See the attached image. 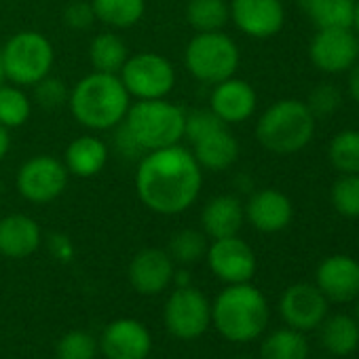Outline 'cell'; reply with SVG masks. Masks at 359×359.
<instances>
[{"instance_id": "6da1fadb", "label": "cell", "mask_w": 359, "mask_h": 359, "mask_svg": "<svg viewBox=\"0 0 359 359\" xmlns=\"http://www.w3.org/2000/svg\"><path fill=\"white\" fill-rule=\"evenodd\" d=\"M203 189V169L191 148L175 144L146 152L135 171L142 205L158 216H177L193 208Z\"/></svg>"}, {"instance_id": "7a4b0ae2", "label": "cell", "mask_w": 359, "mask_h": 359, "mask_svg": "<svg viewBox=\"0 0 359 359\" xmlns=\"http://www.w3.org/2000/svg\"><path fill=\"white\" fill-rule=\"evenodd\" d=\"M68 106L74 121L85 129L110 131L125 121L131 97L118 74L91 72L70 89Z\"/></svg>"}, {"instance_id": "3957f363", "label": "cell", "mask_w": 359, "mask_h": 359, "mask_svg": "<svg viewBox=\"0 0 359 359\" xmlns=\"http://www.w3.org/2000/svg\"><path fill=\"white\" fill-rule=\"evenodd\" d=\"M212 323L231 342H252L269 325V302L250 281L226 285L212 304Z\"/></svg>"}, {"instance_id": "277c9868", "label": "cell", "mask_w": 359, "mask_h": 359, "mask_svg": "<svg viewBox=\"0 0 359 359\" xmlns=\"http://www.w3.org/2000/svg\"><path fill=\"white\" fill-rule=\"evenodd\" d=\"M315 114L306 102L285 97L271 104L256 123V140L273 154L287 156L309 146L315 135Z\"/></svg>"}, {"instance_id": "5b68a950", "label": "cell", "mask_w": 359, "mask_h": 359, "mask_svg": "<svg viewBox=\"0 0 359 359\" xmlns=\"http://www.w3.org/2000/svg\"><path fill=\"white\" fill-rule=\"evenodd\" d=\"M123 125L137 144V148L146 154L152 150L182 144L187 110L169 102L167 97L137 100L129 106Z\"/></svg>"}, {"instance_id": "8992f818", "label": "cell", "mask_w": 359, "mask_h": 359, "mask_svg": "<svg viewBox=\"0 0 359 359\" xmlns=\"http://www.w3.org/2000/svg\"><path fill=\"white\" fill-rule=\"evenodd\" d=\"M184 64L193 79L203 85H218L239 70L241 53L237 43L220 32H197L184 51Z\"/></svg>"}, {"instance_id": "52a82bcc", "label": "cell", "mask_w": 359, "mask_h": 359, "mask_svg": "<svg viewBox=\"0 0 359 359\" xmlns=\"http://www.w3.org/2000/svg\"><path fill=\"white\" fill-rule=\"evenodd\" d=\"M7 81L18 87H34L49 76L55 64L51 41L36 30H22L3 45Z\"/></svg>"}, {"instance_id": "ba28073f", "label": "cell", "mask_w": 359, "mask_h": 359, "mask_svg": "<svg viewBox=\"0 0 359 359\" xmlns=\"http://www.w3.org/2000/svg\"><path fill=\"white\" fill-rule=\"evenodd\" d=\"M118 79L125 85L129 97L163 100L175 87V68L165 55L142 51L127 57Z\"/></svg>"}, {"instance_id": "9c48e42d", "label": "cell", "mask_w": 359, "mask_h": 359, "mask_svg": "<svg viewBox=\"0 0 359 359\" xmlns=\"http://www.w3.org/2000/svg\"><path fill=\"white\" fill-rule=\"evenodd\" d=\"M68 180L70 173L64 161L51 154H36L20 167L15 187L26 201L34 205H47L64 195Z\"/></svg>"}, {"instance_id": "30bf717a", "label": "cell", "mask_w": 359, "mask_h": 359, "mask_svg": "<svg viewBox=\"0 0 359 359\" xmlns=\"http://www.w3.org/2000/svg\"><path fill=\"white\" fill-rule=\"evenodd\" d=\"M163 321L167 332L180 340L201 338L212 323V304L208 296L193 285L175 287L165 302Z\"/></svg>"}, {"instance_id": "8fae6325", "label": "cell", "mask_w": 359, "mask_h": 359, "mask_svg": "<svg viewBox=\"0 0 359 359\" xmlns=\"http://www.w3.org/2000/svg\"><path fill=\"white\" fill-rule=\"evenodd\" d=\"M311 64L325 74L348 72L359 62V36L353 28H323L309 43Z\"/></svg>"}, {"instance_id": "7c38bea8", "label": "cell", "mask_w": 359, "mask_h": 359, "mask_svg": "<svg viewBox=\"0 0 359 359\" xmlns=\"http://www.w3.org/2000/svg\"><path fill=\"white\" fill-rule=\"evenodd\" d=\"M205 258H208L212 273L226 285L252 281V277L256 275V266H258L254 250L239 235L212 239Z\"/></svg>"}, {"instance_id": "4fadbf2b", "label": "cell", "mask_w": 359, "mask_h": 359, "mask_svg": "<svg viewBox=\"0 0 359 359\" xmlns=\"http://www.w3.org/2000/svg\"><path fill=\"white\" fill-rule=\"evenodd\" d=\"M231 22L250 39H273L285 24V9L281 0H231Z\"/></svg>"}, {"instance_id": "5bb4252c", "label": "cell", "mask_w": 359, "mask_h": 359, "mask_svg": "<svg viewBox=\"0 0 359 359\" xmlns=\"http://www.w3.org/2000/svg\"><path fill=\"white\" fill-rule=\"evenodd\" d=\"M279 313L287 327L311 332L327 317V298L315 283H294L281 294Z\"/></svg>"}, {"instance_id": "9a60e30c", "label": "cell", "mask_w": 359, "mask_h": 359, "mask_svg": "<svg viewBox=\"0 0 359 359\" xmlns=\"http://www.w3.org/2000/svg\"><path fill=\"white\" fill-rule=\"evenodd\" d=\"M315 285L327 302H351L359 296V260L346 254L323 258L315 271Z\"/></svg>"}, {"instance_id": "2e32d148", "label": "cell", "mask_w": 359, "mask_h": 359, "mask_svg": "<svg viewBox=\"0 0 359 359\" xmlns=\"http://www.w3.org/2000/svg\"><path fill=\"white\" fill-rule=\"evenodd\" d=\"M175 273V262L167 250L146 248L137 252L129 262V283L135 292L144 296H154L165 292Z\"/></svg>"}, {"instance_id": "e0dca14e", "label": "cell", "mask_w": 359, "mask_h": 359, "mask_svg": "<svg viewBox=\"0 0 359 359\" xmlns=\"http://www.w3.org/2000/svg\"><path fill=\"white\" fill-rule=\"evenodd\" d=\"M243 208H245V220L256 231L266 233V235L285 231L294 218L292 199L277 189L256 191L248 199V203H243Z\"/></svg>"}, {"instance_id": "ac0fdd59", "label": "cell", "mask_w": 359, "mask_h": 359, "mask_svg": "<svg viewBox=\"0 0 359 359\" xmlns=\"http://www.w3.org/2000/svg\"><path fill=\"white\" fill-rule=\"evenodd\" d=\"M100 348L106 359H146L152 348V336L135 319H116L106 325Z\"/></svg>"}, {"instance_id": "d6986e66", "label": "cell", "mask_w": 359, "mask_h": 359, "mask_svg": "<svg viewBox=\"0 0 359 359\" xmlns=\"http://www.w3.org/2000/svg\"><path fill=\"white\" fill-rule=\"evenodd\" d=\"M258 106V95L254 87L237 76H231L214 85L210 95V110L226 125H239L248 121Z\"/></svg>"}, {"instance_id": "ffe728a7", "label": "cell", "mask_w": 359, "mask_h": 359, "mask_svg": "<svg viewBox=\"0 0 359 359\" xmlns=\"http://www.w3.org/2000/svg\"><path fill=\"white\" fill-rule=\"evenodd\" d=\"M191 152L208 171H226L239 158V142L229 129V125H220L199 140L191 142Z\"/></svg>"}, {"instance_id": "44dd1931", "label": "cell", "mask_w": 359, "mask_h": 359, "mask_svg": "<svg viewBox=\"0 0 359 359\" xmlns=\"http://www.w3.org/2000/svg\"><path fill=\"white\" fill-rule=\"evenodd\" d=\"M43 243V231L34 218L26 214H9L0 218V254L22 260L32 256Z\"/></svg>"}, {"instance_id": "7402d4cb", "label": "cell", "mask_w": 359, "mask_h": 359, "mask_svg": "<svg viewBox=\"0 0 359 359\" xmlns=\"http://www.w3.org/2000/svg\"><path fill=\"white\" fill-rule=\"evenodd\" d=\"M245 222V208L235 195H218L210 199L201 212V231L210 239H224L239 235Z\"/></svg>"}, {"instance_id": "603a6c76", "label": "cell", "mask_w": 359, "mask_h": 359, "mask_svg": "<svg viewBox=\"0 0 359 359\" xmlns=\"http://www.w3.org/2000/svg\"><path fill=\"white\" fill-rule=\"evenodd\" d=\"M108 163V146L95 135H81L66 146L64 165L74 177H93Z\"/></svg>"}, {"instance_id": "cb8c5ba5", "label": "cell", "mask_w": 359, "mask_h": 359, "mask_svg": "<svg viewBox=\"0 0 359 359\" xmlns=\"http://www.w3.org/2000/svg\"><path fill=\"white\" fill-rule=\"evenodd\" d=\"M321 344L336 357H346L359 346V323L344 313L330 315L321 321Z\"/></svg>"}, {"instance_id": "d4e9b609", "label": "cell", "mask_w": 359, "mask_h": 359, "mask_svg": "<svg viewBox=\"0 0 359 359\" xmlns=\"http://www.w3.org/2000/svg\"><path fill=\"white\" fill-rule=\"evenodd\" d=\"M300 11L317 28H353L355 0H298Z\"/></svg>"}, {"instance_id": "484cf974", "label": "cell", "mask_w": 359, "mask_h": 359, "mask_svg": "<svg viewBox=\"0 0 359 359\" xmlns=\"http://www.w3.org/2000/svg\"><path fill=\"white\" fill-rule=\"evenodd\" d=\"M127 57H129V49L125 41L114 32H102L89 45V62L93 72L118 74Z\"/></svg>"}, {"instance_id": "4316f807", "label": "cell", "mask_w": 359, "mask_h": 359, "mask_svg": "<svg viewBox=\"0 0 359 359\" xmlns=\"http://www.w3.org/2000/svg\"><path fill=\"white\" fill-rule=\"evenodd\" d=\"M95 22L114 30H127L142 22L146 0H91Z\"/></svg>"}, {"instance_id": "83f0119b", "label": "cell", "mask_w": 359, "mask_h": 359, "mask_svg": "<svg viewBox=\"0 0 359 359\" xmlns=\"http://www.w3.org/2000/svg\"><path fill=\"white\" fill-rule=\"evenodd\" d=\"M260 359H309L304 332L294 327H279L271 332L260 346Z\"/></svg>"}, {"instance_id": "f1b7e54d", "label": "cell", "mask_w": 359, "mask_h": 359, "mask_svg": "<svg viewBox=\"0 0 359 359\" xmlns=\"http://www.w3.org/2000/svg\"><path fill=\"white\" fill-rule=\"evenodd\" d=\"M187 22L195 32H220L231 22L229 0H189Z\"/></svg>"}, {"instance_id": "f546056e", "label": "cell", "mask_w": 359, "mask_h": 359, "mask_svg": "<svg viewBox=\"0 0 359 359\" xmlns=\"http://www.w3.org/2000/svg\"><path fill=\"white\" fill-rule=\"evenodd\" d=\"M30 114L32 100L22 87L13 83H5L0 87V125H5L7 129L24 127L30 121Z\"/></svg>"}, {"instance_id": "4dcf8cb0", "label": "cell", "mask_w": 359, "mask_h": 359, "mask_svg": "<svg viewBox=\"0 0 359 359\" xmlns=\"http://www.w3.org/2000/svg\"><path fill=\"white\" fill-rule=\"evenodd\" d=\"M327 158L338 173H359V129H342L327 144Z\"/></svg>"}, {"instance_id": "1f68e13d", "label": "cell", "mask_w": 359, "mask_h": 359, "mask_svg": "<svg viewBox=\"0 0 359 359\" xmlns=\"http://www.w3.org/2000/svg\"><path fill=\"white\" fill-rule=\"evenodd\" d=\"M208 248H210V243H208V235L203 231L184 229L171 237V241L167 245V254L171 256L173 262L189 266V264L203 260L208 254Z\"/></svg>"}, {"instance_id": "d6a6232c", "label": "cell", "mask_w": 359, "mask_h": 359, "mask_svg": "<svg viewBox=\"0 0 359 359\" xmlns=\"http://www.w3.org/2000/svg\"><path fill=\"white\" fill-rule=\"evenodd\" d=\"M330 201L342 218H359V173H340L332 184Z\"/></svg>"}, {"instance_id": "836d02e7", "label": "cell", "mask_w": 359, "mask_h": 359, "mask_svg": "<svg viewBox=\"0 0 359 359\" xmlns=\"http://www.w3.org/2000/svg\"><path fill=\"white\" fill-rule=\"evenodd\" d=\"M100 344L85 330H72L57 342V359H95Z\"/></svg>"}, {"instance_id": "e575fe53", "label": "cell", "mask_w": 359, "mask_h": 359, "mask_svg": "<svg viewBox=\"0 0 359 359\" xmlns=\"http://www.w3.org/2000/svg\"><path fill=\"white\" fill-rule=\"evenodd\" d=\"M68 97H70V89L68 85L49 74L45 79H41L36 85H34V100L41 108H47V110H53V108H60L64 104H68Z\"/></svg>"}, {"instance_id": "d590c367", "label": "cell", "mask_w": 359, "mask_h": 359, "mask_svg": "<svg viewBox=\"0 0 359 359\" xmlns=\"http://www.w3.org/2000/svg\"><path fill=\"white\" fill-rule=\"evenodd\" d=\"M340 102H342V95H340L338 87L330 85V83H321L311 91V95L306 100V106L317 118V116H325V114L336 112L340 108Z\"/></svg>"}, {"instance_id": "8d00e7d4", "label": "cell", "mask_w": 359, "mask_h": 359, "mask_svg": "<svg viewBox=\"0 0 359 359\" xmlns=\"http://www.w3.org/2000/svg\"><path fill=\"white\" fill-rule=\"evenodd\" d=\"M95 22V13L91 7V0H72L64 9V24L72 30H87Z\"/></svg>"}, {"instance_id": "74e56055", "label": "cell", "mask_w": 359, "mask_h": 359, "mask_svg": "<svg viewBox=\"0 0 359 359\" xmlns=\"http://www.w3.org/2000/svg\"><path fill=\"white\" fill-rule=\"evenodd\" d=\"M114 148L127 158H137V156L142 158L144 156V152L137 148V144L133 142V137L129 135V131L125 129L123 123L118 127H114Z\"/></svg>"}, {"instance_id": "f35d334b", "label": "cell", "mask_w": 359, "mask_h": 359, "mask_svg": "<svg viewBox=\"0 0 359 359\" xmlns=\"http://www.w3.org/2000/svg\"><path fill=\"white\" fill-rule=\"evenodd\" d=\"M51 252L60 258V260H68L72 258V245L66 237H51Z\"/></svg>"}, {"instance_id": "ab89813d", "label": "cell", "mask_w": 359, "mask_h": 359, "mask_svg": "<svg viewBox=\"0 0 359 359\" xmlns=\"http://www.w3.org/2000/svg\"><path fill=\"white\" fill-rule=\"evenodd\" d=\"M348 93L355 104H359V62L348 70Z\"/></svg>"}, {"instance_id": "60d3db41", "label": "cell", "mask_w": 359, "mask_h": 359, "mask_svg": "<svg viewBox=\"0 0 359 359\" xmlns=\"http://www.w3.org/2000/svg\"><path fill=\"white\" fill-rule=\"evenodd\" d=\"M11 150V129L0 125V161H3Z\"/></svg>"}, {"instance_id": "b9f144b4", "label": "cell", "mask_w": 359, "mask_h": 359, "mask_svg": "<svg viewBox=\"0 0 359 359\" xmlns=\"http://www.w3.org/2000/svg\"><path fill=\"white\" fill-rule=\"evenodd\" d=\"M353 30L359 36V0H355V9H353Z\"/></svg>"}, {"instance_id": "7bdbcfd3", "label": "cell", "mask_w": 359, "mask_h": 359, "mask_svg": "<svg viewBox=\"0 0 359 359\" xmlns=\"http://www.w3.org/2000/svg\"><path fill=\"white\" fill-rule=\"evenodd\" d=\"M7 83V72H5V60H3V47H0V87Z\"/></svg>"}, {"instance_id": "ee69618b", "label": "cell", "mask_w": 359, "mask_h": 359, "mask_svg": "<svg viewBox=\"0 0 359 359\" xmlns=\"http://www.w3.org/2000/svg\"><path fill=\"white\" fill-rule=\"evenodd\" d=\"M355 319H357V323H359V296H357V306H355Z\"/></svg>"}, {"instance_id": "f6af8a7d", "label": "cell", "mask_w": 359, "mask_h": 359, "mask_svg": "<svg viewBox=\"0 0 359 359\" xmlns=\"http://www.w3.org/2000/svg\"><path fill=\"white\" fill-rule=\"evenodd\" d=\"M235 359H254V357H235Z\"/></svg>"}]
</instances>
